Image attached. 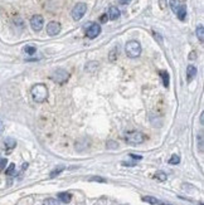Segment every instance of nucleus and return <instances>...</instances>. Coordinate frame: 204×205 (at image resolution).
<instances>
[{"label": "nucleus", "mask_w": 204, "mask_h": 205, "mask_svg": "<svg viewBox=\"0 0 204 205\" xmlns=\"http://www.w3.org/2000/svg\"><path fill=\"white\" fill-rule=\"evenodd\" d=\"M63 170H64V166H58L57 169H54V170L50 173V175H49V176H50V177H55V176H58V175H59Z\"/></svg>", "instance_id": "412c9836"}, {"label": "nucleus", "mask_w": 204, "mask_h": 205, "mask_svg": "<svg viewBox=\"0 0 204 205\" xmlns=\"http://www.w3.org/2000/svg\"><path fill=\"white\" fill-rule=\"evenodd\" d=\"M106 146H107V148H110V150H116V148L119 147V143L116 142V141H107V143H106Z\"/></svg>", "instance_id": "5701e85b"}, {"label": "nucleus", "mask_w": 204, "mask_h": 205, "mask_svg": "<svg viewBox=\"0 0 204 205\" xmlns=\"http://www.w3.org/2000/svg\"><path fill=\"white\" fill-rule=\"evenodd\" d=\"M4 128H5V126H4V122L0 120V136L3 135V132H4Z\"/></svg>", "instance_id": "7c9ffc66"}, {"label": "nucleus", "mask_w": 204, "mask_h": 205, "mask_svg": "<svg viewBox=\"0 0 204 205\" xmlns=\"http://www.w3.org/2000/svg\"><path fill=\"white\" fill-rule=\"evenodd\" d=\"M58 199H59L62 203L67 204V203H69V201H71L72 195H71L69 193H59V194H58Z\"/></svg>", "instance_id": "4468645a"}, {"label": "nucleus", "mask_w": 204, "mask_h": 205, "mask_svg": "<svg viewBox=\"0 0 204 205\" xmlns=\"http://www.w3.org/2000/svg\"><path fill=\"white\" fill-rule=\"evenodd\" d=\"M197 141H198V143H199V151L203 152V135H202V134L198 136Z\"/></svg>", "instance_id": "cd10ccee"}, {"label": "nucleus", "mask_w": 204, "mask_h": 205, "mask_svg": "<svg viewBox=\"0 0 204 205\" xmlns=\"http://www.w3.org/2000/svg\"><path fill=\"white\" fill-rule=\"evenodd\" d=\"M158 205H171V204H166V203H164V201H160V200H159Z\"/></svg>", "instance_id": "c9c22d12"}, {"label": "nucleus", "mask_w": 204, "mask_h": 205, "mask_svg": "<svg viewBox=\"0 0 204 205\" xmlns=\"http://www.w3.org/2000/svg\"><path fill=\"white\" fill-rule=\"evenodd\" d=\"M169 5H170V8H171V10L176 14V11H178V9L180 8V2H179V0H170V2H169Z\"/></svg>", "instance_id": "a211bd4d"}, {"label": "nucleus", "mask_w": 204, "mask_h": 205, "mask_svg": "<svg viewBox=\"0 0 204 205\" xmlns=\"http://www.w3.org/2000/svg\"><path fill=\"white\" fill-rule=\"evenodd\" d=\"M97 68H98V62H95V61H93V62H88V63L86 64V70H87V72H91V73L95 72Z\"/></svg>", "instance_id": "dca6fc26"}, {"label": "nucleus", "mask_w": 204, "mask_h": 205, "mask_svg": "<svg viewBox=\"0 0 204 205\" xmlns=\"http://www.w3.org/2000/svg\"><path fill=\"white\" fill-rule=\"evenodd\" d=\"M14 171H15V164H10L5 173H7V175H9V176H10V175H13V174H14Z\"/></svg>", "instance_id": "a878e982"}, {"label": "nucleus", "mask_w": 204, "mask_h": 205, "mask_svg": "<svg viewBox=\"0 0 204 205\" xmlns=\"http://www.w3.org/2000/svg\"><path fill=\"white\" fill-rule=\"evenodd\" d=\"M43 205H59V203L53 198H49V199H46L43 201Z\"/></svg>", "instance_id": "393cba45"}, {"label": "nucleus", "mask_w": 204, "mask_h": 205, "mask_svg": "<svg viewBox=\"0 0 204 205\" xmlns=\"http://www.w3.org/2000/svg\"><path fill=\"white\" fill-rule=\"evenodd\" d=\"M176 16L179 18L180 20H185V16H187V6H185L184 4H181L180 8L178 9V11H176Z\"/></svg>", "instance_id": "ddd939ff"}, {"label": "nucleus", "mask_w": 204, "mask_h": 205, "mask_svg": "<svg viewBox=\"0 0 204 205\" xmlns=\"http://www.w3.org/2000/svg\"><path fill=\"white\" fill-rule=\"evenodd\" d=\"M107 18L111 20H116L120 18V10L116 6H110L108 13H107Z\"/></svg>", "instance_id": "1a4fd4ad"}, {"label": "nucleus", "mask_w": 204, "mask_h": 205, "mask_svg": "<svg viewBox=\"0 0 204 205\" xmlns=\"http://www.w3.org/2000/svg\"><path fill=\"white\" fill-rule=\"evenodd\" d=\"M43 24H44V19L42 15H34L32 16L30 19V27L34 32H41L42 28H43Z\"/></svg>", "instance_id": "423d86ee"}, {"label": "nucleus", "mask_w": 204, "mask_h": 205, "mask_svg": "<svg viewBox=\"0 0 204 205\" xmlns=\"http://www.w3.org/2000/svg\"><path fill=\"white\" fill-rule=\"evenodd\" d=\"M122 165H124V166H135L136 162H126V161H124Z\"/></svg>", "instance_id": "2f4dec72"}, {"label": "nucleus", "mask_w": 204, "mask_h": 205, "mask_svg": "<svg viewBox=\"0 0 204 205\" xmlns=\"http://www.w3.org/2000/svg\"><path fill=\"white\" fill-rule=\"evenodd\" d=\"M69 78V73L62 68L57 69V70H54L52 73V76H50V79L55 83H58V84H64Z\"/></svg>", "instance_id": "20e7f679"}, {"label": "nucleus", "mask_w": 204, "mask_h": 205, "mask_svg": "<svg viewBox=\"0 0 204 205\" xmlns=\"http://www.w3.org/2000/svg\"><path fill=\"white\" fill-rule=\"evenodd\" d=\"M120 3L124 4V5H126V4H130V3H131V0H120Z\"/></svg>", "instance_id": "72a5a7b5"}, {"label": "nucleus", "mask_w": 204, "mask_h": 205, "mask_svg": "<svg viewBox=\"0 0 204 205\" xmlns=\"http://www.w3.org/2000/svg\"><path fill=\"white\" fill-rule=\"evenodd\" d=\"M142 201L149 203V204H151V205H158V203H159V200H158L156 198H154V196H144V198H142Z\"/></svg>", "instance_id": "aec40b11"}, {"label": "nucleus", "mask_w": 204, "mask_h": 205, "mask_svg": "<svg viewBox=\"0 0 204 205\" xmlns=\"http://www.w3.org/2000/svg\"><path fill=\"white\" fill-rule=\"evenodd\" d=\"M130 157L134 159V160H142V156H140V155H135V154H130Z\"/></svg>", "instance_id": "c756f323"}, {"label": "nucleus", "mask_w": 204, "mask_h": 205, "mask_svg": "<svg viewBox=\"0 0 204 205\" xmlns=\"http://www.w3.org/2000/svg\"><path fill=\"white\" fill-rule=\"evenodd\" d=\"M4 146H5V150L10 151V150H13V148L16 146V141L13 137H7L4 140Z\"/></svg>", "instance_id": "9b49d317"}, {"label": "nucleus", "mask_w": 204, "mask_h": 205, "mask_svg": "<svg viewBox=\"0 0 204 205\" xmlns=\"http://www.w3.org/2000/svg\"><path fill=\"white\" fill-rule=\"evenodd\" d=\"M159 74H160V77H161V79H163V84H164V87L168 88V87H169V83H170L169 73L166 72V70H160Z\"/></svg>", "instance_id": "f8f14e48"}, {"label": "nucleus", "mask_w": 204, "mask_h": 205, "mask_svg": "<svg viewBox=\"0 0 204 205\" xmlns=\"http://www.w3.org/2000/svg\"><path fill=\"white\" fill-rule=\"evenodd\" d=\"M154 35H155V38H156V41L159 39V42H160V43H163V41H161V38H160V35H159L158 33H155V32H154Z\"/></svg>", "instance_id": "f704fd0d"}, {"label": "nucleus", "mask_w": 204, "mask_h": 205, "mask_svg": "<svg viewBox=\"0 0 204 205\" xmlns=\"http://www.w3.org/2000/svg\"><path fill=\"white\" fill-rule=\"evenodd\" d=\"M194 54H195V53H194V52H193V53H192V55H190V57H189V58H190V59H194V58H195V55H194Z\"/></svg>", "instance_id": "4c0bfd02"}, {"label": "nucleus", "mask_w": 204, "mask_h": 205, "mask_svg": "<svg viewBox=\"0 0 204 205\" xmlns=\"http://www.w3.org/2000/svg\"><path fill=\"white\" fill-rule=\"evenodd\" d=\"M197 73H198V70L194 66H188V68H187V81H188V83L194 79Z\"/></svg>", "instance_id": "9d476101"}, {"label": "nucleus", "mask_w": 204, "mask_h": 205, "mask_svg": "<svg viewBox=\"0 0 204 205\" xmlns=\"http://www.w3.org/2000/svg\"><path fill=\"white\" fill-rule=\"evenodd\" d=\"M180 162V156L179 155H173L170 159H169V164L170 165H178Z\"/></svg>", "instance_id": "b1692460"}, {"label": "nucleus", "mask_w": 204, "mask_h": 205, "mask_svg": "<svg viewBox=\"0 0 204 205\" xmlns=\"http://www.w3.org/2000/svg\"><path fill=\"white\" fill-rule=\"evenodd\" d=\"M32 93V97L37 103H43L47 101L48 98V88L46 84L43 83H38V84H34L30 89Z\"/></svg>", "instance_id": "f257e3e1"}, {"label": "nucleus", "mask_w": 204, "mask_h": 205, "mask_svg": "<svg viewBox=\"0 0 204 205\" xmlns=\"http://www.w3.org/2000/svg\"><path fill=\"white\" fill-rule=\"evenodd\" d=\"M86 11H87V4H85V3H77L75 5V8L72 9V18L75 20H81L82 18H83V15L86 14Z\"/></svg>", "instance_id": "39448f33"}, {"label": "nucleus", "mask_w": 204, "mask_h": 205, "mask_svg": "<svg viewBox=\"0 0 204 205\" xmlns=\"http://www.w3.org/2000/svg\"><path fill=\"white\" fill-rule=\"evenodd\" d=\"M125 52L126 55L130 58H137L141 54V45L137 41H130L125 45Z\"/></svg>", "instance_id": "7ed1b4c3"}, {"label": "nucleus", "mask_w": 204, "mask_h": 205, "mask_svg": "<svg viewBox=\"0 0 204 205\" xmlns=\"http://www.w3.org/2000/svg\"><path fill=\"white\" fill-rule=\"evenodd\" d=\"M154 177H155L158 181H161V182H163V181H165L166 179H168V175H166L164 171H158V173L154 175Z\"/></svg>", "instance_id": "6ab92c4d"}, {"label": "nucleus", "mask_w": 204, "mask_h": 205, "mask_svg": "<svg viewBox=\"0 0 204 205\" xmlns=\"http://www.w3.org/2000/svg\"><path fill=\"white\" fill-rule=\"evenodd\" d=\"M24 52H25L27 54H29V55H33V54L37 52V48L33 47V45H25V47H24Z\"/></svg>", "instance_id": "4be33fe9"}, {"label": "nucleus", "mask_w": 204, "mask_h": 205, "mask_svg": "<svg viewBox=\"0 0 204 205\" xmlns=\"http://www.w3.org/2000/svg\"><path fill=\"white\" fill-rule=\"evenodd\" d=\"M89 180H91V181H97V182H106V181H107L106 179L100 177V176H93V177H91Z\"/></svg>", "instance_id": "c85d7f7f"}, {"label": "nucleus", "mask_w": 204, "mask_h": 205, "mask_svg": "<svg viewBox=\"0 0 204 205\" xmlns=\"http://www.w3.org/2000/svg\"><path fill=\"white\" fill-rule=\"evenodd\" d=\"M203 116H204V113L202 112V113H200V123H202V125H203Z\"/></svg>", "instance_id": "e433bc0d"}, {"label": "nucleus", "mask_w": 204, "mask_h": 205, "mask_svg": "<svg viewBox=\"0 0 204 205\" xmlns=\"http://www.w3.org/2000/svg\"><path fill=\"white\" fill-rule=\"evenodd\" d=\"M197 36H198V39H199L200 43L204 42V27L202 24L197 28Z\"/></svg>", "instance_id": "f3484780"}, {"label": "nucleus", "mask_w": 204, "mask_h": 205, "mask_svg": "<svg viewBox=\"0 0 204 205\" xmlns=\"http://www.w3.org/2000/svg\"><path fill=\"white\" fill-rule=\"evenodd\" d=\"M147 140V136L140 131H131L125 135V141L130 145H140Z\"/></svg>", "instance_id": "f03ea898"}, {"label": "nucleus", "mask_w": 204, "mask_h": 205, "mask_svg": "<svg viewBox=\"0 0 204 205\" xmlns=\"http://www.w3.org/2000/svg\"><path fill=\"white\" fill-rule=\"evenodd\" d=\"M117 57H119V47H115L110 52L108 59H110V62H115V61L117 59Z\"/></svg>", "instance_id": "2eb2a0df"}, {"label": "nucleus", "mask_w": 204, "mask_h": 205, "mask_svg": "<svg viewBox=\"0 0 204 205\" xmlns=\"http://www.w3.org/2000/svg\"><path fill=\"white\" fill-rule=\"evenodd\" d=\"M100 33H101V27L97 23H92L87 29V36L89 39H95L96 36L100 35Z\"/></svg>", "instance_id": "0eeeda50"}, {"label": "nucleus", "mask_w": 204, "mask_h": 205, "mask_svg": "<svg viewBox=\"0 0 204 205\" xmlns=\"http://www.w3.org/2000/svg\"><path fill=\"white\" fill-rule=\"evenodd\" d=\"M61 32V24L57 22H50L47 24V34L50 36L57 35Z\"/></svg>", "instance_id": "6e6552de"}, {"label": "nucleus", "mask_w": 204, "mask_h": 205, "mask_svg": "<svg viewBox=\"0 0 204 205\" xmlns=\"http://www.w3.org/2000/svg\"><path fill=\"white\" fill-rule=\"evenodd\" d=\"M0 160H2V157H0Z\"/></svg>", "instance_id": "58836bf2"}, {"label": "nucleus", "mask_w": 204, "mask_h": 205, "mask_svg": "<svg viewBox=\"0 0 204 205\" xmlns=\"http://www.w3.org/2000/svg\"><path fill=\"white\" fill-rule=\"evenodd\" d=\"M107 19H108V18H107V14H103V15L101 16V22H102V23H106Z\"/></svg>", "instance_id": "473e14b6"}, {"label": "nucleus", "mask_w": 204, "mask_h": 205, "mask_svg": "<svg viewBox=\"0 0 204 205\" xmlns=\"http://www.w3.org/2000/svg\"><path fill=\"white\" fill-rule=\"evenodd\" d=\"M7 164H8V160H7V159H2V160H0V173L5 170Z\"/></svg>", "instance_id": "bb28decb"}]
</instances>
